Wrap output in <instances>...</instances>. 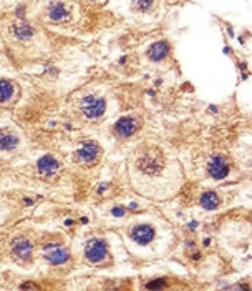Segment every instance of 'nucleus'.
<instances>
[{
  "instance_id": "1",
  "label": "nucleus",
  "mask_w": 252,
  "mask_h": 291,
  "mask_svg": "<svg viewBox=\"0 0 252 291\" xmlns=\"http://www.w3.org/2000/svg\"><path fill=\"white\" fill-rule=\"evenodd\" d=\"M129 178L140 195L166 201L180 193L184 173L181 163L168 148L143 141L129 156Z\"/></svg>"
},
{
  "instance_id": "2",
  "label": "nucleus",
  "mask_w": 252,
  "mask_h": 291,
  "mask_svg": "<svg viewBox=\"0 0 252 291\" xmlns=\"http://www.w3.org/2000/svg\"><path fill=\"white\" fill-rule=\"evenodd\" d=\"M80 110L87 116L88 120H96L103 116L105 110H107V102H105L103 97H96V95H88L81 100L80 103Z\"/></svg>"
},
{
  "instance_id": "3",
  "label": "nucleus",
  "mask_w": 252,
  "mask_h": 291,
  "mask_svg": "<svg viewBox=\"0 0 252 291\" xmlns=\"http://www.w3.org/2000/svg\"><path fill=\"white\" fill-rule=\"evenodd\" d=\"M107 254H108V243L105 240H101V238L90 240L87 246H85V258L91 265L101 263L107 258Z\"/></svg>"
},
{
  "instance_id": "4",
  "label": "nucleus",
  "mask_w": 252,
  "mask_h": 291,
  "mask_svg": "<svg viewBox=\"0 0 252 291\" xmlns=\"http://www.w3.org/2000/svg\"><path fill=\"white\" fill-rule=\"evenodd\" d=\"M154 235H156V233H154V228L151 225H146V223L136 225L135 228L129 232V238L140 246H146V245L151 243L154 240Z\"/></svg>"
},
{
  "instance_id": "5",
  "label": "nucleus",
  "mask_w": 252,
  "mask_h": 291,
  "mask_svg": "<svg viewBox=\"0 0 252 291\" xmlns=\"http://www.w3.org/2000/svg\"><path fill=\"white\" fill-rule=\"evenodd\" d=\"M98 156H100V147L95 141H87V143L81 145L78 152H76V160L87 165L95 163V161L98 160Z\"/></svg>"
},
{
  "instance_id": "6",
  "label": "nucleus",
  "mask_w": 252,
  "mask_h": 291,
  "mask_svg": "<svg viewBox=\"0 0 252 291\" xmlns=\"http://www.w3.org/2000/svg\"><path fill=\"white\" fill-rule=\"evenodd\" d=\"M47 15L52 22L60 23V22H67V20L72 19V10L65 2H52L50 5H48Z\"/></svg>"
},
{
  "instance_id": "7",
  "label": "nucleus",
  "mask_w": 252,
  "mask_h": 291,
  "mask_svg": "<svg viewBox=\"0 0 252 291\" xmlns=\"http://www.w3.org/2000/svg\"><path fill=\"white\" fill-rule=\"evenodd\" d=\"M207 173L214 180L226 178V175L229 173V165H227L226 158H222V156H213V158H209V161H207Z\"/></svg>"
},
{
  "instance_id": "8",
  "label": "nucleus",
  "mask_w": 252,
  "mask_h": 291,
  "mask_svg": "<svg viewBox=\"0 0 252 291\" xmlns=\"http://www.w3.org/2000/svg\"><path fill=\"white\" fill-rule=\"evenodd\" d=\"M138 128H140V120L133 118V116H123V118H120L115 123V132L120 136H125V138L135 135Z\"/></svg>"
},
{
  "instance_id": "9",
  "label": "nucleus",
  "mask_w": 252,
  "mask_h": 291,
  "mask_svg": "<svg viewBox=\"0 0 252 291\" xmlns=\"http://www.w3.org/2000/svg\"><path fill=\"white\" fill-rule=\"evenodd\" d=\"M45 258L48 260V263L52 265H63L68 261L70 253L65 248H60L58 245H47L45 246Z\"/></svg>"
},
{
  "instance_id": "10",
  "label": "nucleus",
  "mask_w": 252,
  "mask_h": 291,
  "mask_svg": "<svg viewBox=\"0 0 252 291\" xmlns=\"http://www.w3.org/2000/svg\"><path fill=\"white\" fill-rule=\"evenodd\" d=\"M10 32L17 42H28V40H32L35 35L34 28L25 22H14L10 27Z\"/></svg>"
},
{
  "instance_id": "11",
  "label": "nucleus",
  "mask_w": 252,
  "mask_h": 291,
  "mask_svg": "<svg viewBox=\"0 0 252 291\" xmlns=\"http://www.w3.org/2000/svg\"><path fill=\"white\" fill-rule=\"evenodd\" d=\"M14 253L18 260L28 261L32 258V243L25 238H17L14 240Z\"/></svg>"
},
{
  "instance_id": "12",
  "label": "nucleus",
  "mask_w": 252,
  "mask_h": 291,
  "mask_svg": "<svg viewBox=\"0 0 252 291\" xmlns=\"http://www.w3.org/2000/svg\"><path fill=\"white\" fill-rule=\"evenodd\" d=\"M36 167H38V172L42 173V175L50 176V175H54V173L58 172L60 165H58V160L54 158L52 155H45V156H42V158L38 160Z\"/></svg>"
},
{
  "instance_id": "13",
  "label": "nucleus",
  "mask_w": 252,
  "mask_h": 291,
  "mask_svg": "<svg viewBox=\"0 0 252 291\" xmlns=\"http://www.w3.org/2000/svg\"><path fill=\"white\" fill-rule=\"evenodd\" d=\"M168 54H169V45H168V42H164V40H160V42L153 43L148 50V57L153 60V62H160V60L164 58Z\"/></svg>"
},
{
  "instance_id": "14",
  "label": "nucleus",
  "mask_w": 252,
  "mask_h": 291,
  "mask_svg": "<svg viewBox=\"0 0 252 291\" xmlns=\"http://www.w3.org/2000/svg\"><path fill=\"white\" fill-rule=\"evenodd\" d=\"M18 147V136L14 135L10 132H2L0 133V150L3 152H12Z\"/></svg>"
},
{
  "instance_id": "15",
  "label": "nucleus",
  "mask_w": 252,
  "mask_h": 291,
  "mask_svg": "<svg viewBox=\"0 0 252 291\" xmlns=\"http://www.w3.org/2000/svg\"><path fill=\"white\" fill-rule=\"evenodd\" d=\"M199 203H201V207L204 210H214L219 207V196L216 192H213V190H207L201 195L199 198Z\"/></svg>"
},
{
  "instance_id": "16",
  "label": "nucleus",
  "mask_w": 252,
  "mask_h": 291,
  "mask_svg": "<svg viewBox=\"0 0 252 291\" xmlns=\"http://www.w3.org/2000/svg\"><path fill=\"white\" fill-rule=\"evenodd\" d=\"M15 94V85L9 80H0V103H5L12 100Z\"/></svg>"
},
{
  "instance_id": "17",
  "label": "nucleus",
  "mask_w": 252,
  "mask_h": 291,
  "mask_svg": "<svg viewBox=\"0 0 252 291\" xmlns=\"http://www.w3.org/2000/svg\"><path fill=\"white\" fill-rule=\"evenodd\" d=\"M153 5V0H133V9L136 12H146Z\"/></svg>"
},
{
  "instance_id": "18",
  "label": "nucleus",
  "mask_w": 252,
  "mask_h": 291,
  "mask_svg": "<svg viewBox=\"0 0 252 291\" xmlns=\"http://www.w3.org/2000/svg\"><path fill=\"white\" fill-rule=\"evenodd\" d=\"M113 215H115V216H123L125 215V208L123 207L115 208V210H113Z\"/></svg>"
}]
</instances>
